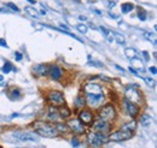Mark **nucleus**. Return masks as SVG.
<instances>
[{"instance_id": "f257e3e1", "label": "nucleus", "mask_w": 157, "mask_h": 148, "mask_svg": "<svg viewBox=\"0 0 157 148\" xmlns=\"http://www.w3.org/2000/svg\"><path fill=\"white\" fill-rule=\"evenodd\" d=\"M34 127H35V132L40 136H42V137H56V136H58V131L56 129V127L52 125V124L39 120L34 124Z\"/></svg>"}, {"instance_id": "f03ea898", "label": "nucleus", "mask_w": 157, "mask_h": 148, "mask_svg": "<svg viewBox=\"0 0 157 148\" xmlns=\"http://www.w3.org/2000/svg\"><path fill=\"white\" fill-rule=\"evenodd\" d=\"M98 114L100 119H104V120H106V122L110 123L116 117V110H115V107L111 104H108V105H104L103 107L99 109Z\"/></svg>"}, {"instance_id": "7ed1b4c3", "label": "nucleus", "mask_w": 157, "mask_h": 148, "mask_svg": "<svg viewBox=\"0 0 157 148\" xmlns=\"http://www.w3.org/2000/svg\"><path fill=\"white\" fill-rule=\"evenodd\" d=\"M124 98L127 101L132 102V104H136V105H140L143 102V96L140 92L138 91L136 87H127L126 91H124Z\"/></svg>"}, {"instance_id": "20e7f679", "label": "nucleus", "mask_w": 157, "mask_h": 148, "mask_svg": "<svg viewBox=\"0 0 157 148\" xmlns=\"http://www.w3.org/2000/svg\"><path fill=\"white\" fill-rule=\"evenodd\" d=\"M106 141H108V137L103 132L96 131L88 136V145L91 146V148H100Z\"/></svg>"}, {"instance_id": "39448f33", "label": "nucleus", "mask_w": 157, "mask_h": 148, "mask_svg": "<svg viewBox=\"0 0 157 148\" xmlns=\"http://www.w3.org/2000/svg\"><path fill=\"white\" fill-rule=\"evenodd\" d=\"M133 136V132L131 131H124V130H117L115 132H111L108 137L109 141H114V142H118V141H126L129 140Z\"/></svg>"}, {"instance_id": "423d86ee", "label": "nucleus", "mask_w": 157, "mask_h": 148, "mask_svg": "<svg viewBox=\"0 0 157 148\" xmlns=\"http://www.w3.org/2000/svg\"><path fill=\"white\" fill-rule=\"evenodd\" d=\"M47 101L51 102L53 106H60L65 102L64 95L58 91H52L47 94Z\"/></svg>"}, {"instance_id": "0eeeda50", "label": "nucleus", "mask_w": 157, "mask_h": 148, "mask_svg": "<svg viewBox=\"0 0 157 148\" xmlns=\"http://www.w3.org/2000/svg\"><path fill=\"white\" fill-rule=\"evenodd\" d=\"M67 125H68L69 129L71 130L74 134H76V135L85 134V127H83V124L78 119H69Z\"/></svg>"}, {"instance_id": "6e6552de", "label": "nucleus", "mask_w": 157, "mask_h": 148, "mask_svg": "<svg viewBox=\"0 0 157 148\" xmlns=\"http://www.w3.org/2000/svg\"><path fill=\"white\" fill-rule=\"evenodd\" d=\"M85 100L91 107H98L104 101V95L103 94H87Z\"/></svg>"}, {"instance_id": "1a4fd4ad", "label": "nucleus", "mask_w": 157, "mask_h": 148, "mask_svg": "<svg viewBox=\"0 0 157 148\" xmlns=\"http://www.w3.org/2000/svg\"><path fill=\"white\" fill-rule=\"evenodd\" d=\"M93 130L94 131H98V132H103V134H105V132H108L109 130H110V123L109 122H106V120H104V119H97L94 123H93Z\"/></svg>"}, {"instance_id": "9d476101", "label": "nucleus", "mask_w": 157, "mask_h": 148, "mask_svg": "<svg viewBox=\"0 0 157 148\" xmlns=\"http://www.w3.org/2000/svg\"><path fill=\"white\" fill-rule=\"evenodd\" d=\"M13 137L21 141H36V136L33 132H24V131H15L12 134Z\"/></svg>"}, {"instance_id": "9b49d317", "label": "nucleus", "mask_w": 157, "mask_h": 148, "mask_svg": "<svg viewBox=\"0 0 157 148\" xmlns=\"http://www.w3.org/2000/svg\"><path fill=\"white\" fill-rule=\"evenodd\" d=\"M94 117H93V113L87 110H82L78 114V120L82 123V124H91L93 122Z\"/></svg>"}, {"instance_id": "f8f14e48", "label": "nucleus", "mask_w": 157, "mask_h": 148, "mask_svg": "<svg viewBox=\"0 0 157 148\" xmlns=\"http://www.w3.org/2000/svg\"><path fill=\"white\" fill-rule=\"evenodd\" d=\"M101 87L97 83H87L83 86V92L86 94H101Z\"/></svg>"}, {"instance_id": "ddd939ff", "label": "nucleus", "mask_w": 157, "mask_h": 148, "mask_svg": "<svg viewBox=\"0 0 157 148\" xmlns=\"http://www.w3.org/2000/svg\"><path fill=\"white\" fill-rule=\"evenodd\" d=\"M48 74L52 77V80L58 81L63 76V69H60L58 65H52L51 68H48Z\"/></svg>"}, {"instance_id": "4468645a", "label": "nucleus", "mask_w": 157, "mask_h": 148, "mask_svg": "<svg viewBox=\"0 0 157 148\" xmlns=\"http://www.w3.org/2000/svg\"><path fill=\"white\" fill-rule=\"evenodd\" d=\"M124 106H126V110L128 112V114H129L132 118H136V117H137L138 113H139V107H138V105L132 104V102L124 100Z\"/></svg>"}, {"instance_id": "2eb2a0df", "label": "nucleus", "mask_w": 157, "mask_h": 148, "mask_svg": "<svg viewBox=\"0 0 157 148\" xmlns=\"http://www.w3.org/2000/svg\"><path fill=\"white\" fill-rule=\"evenodd\" d=\"M33 72L36 76H46L48 74V66L45 64H38L33 68Z\"/></svg>"}, {"instance_id": "dca6fc26", "label": "nucleus", "mask_w": 157, "mask_h": 148, "mask_svg": "<svg viewBox=\"0 0 157 148\" xmlns=\"http://www.w3.org/2000/svg\"><path fill=\"white\" fill-rule=\"evenodd\" d=\"M47 118L52 122H56L59 119V114H58V110L55 107V106H51L48 109V114H47Z\"/></svg>"}, {"instance_id": "f3484780", "label": "nucleus", "mask_w": 157, "mask_h": 148, "mask_svg": "<svg viewBox=\"0 0 157 148\" xmlns=\"http://www.w3.org/2000/svg\"><path fill=\"white\" fill-rule=\"evenodd\" d=\"M137 129V122L136 120H131L126 124H123L121 127V130H124V131H131V132H134V130Z\"/></svg>"}, {"instance_id": "a211bd4d", "label": "nucleus", "mask_w": 157, "mask_h": 148, "mask_svg": "<svg viewBox=\"0 0 157 148\" xmlns=\"http://www.w3.org/2000/svg\"><path fill=\"white\" fill-rule=\"evenodd\" d=\"M132 60V64H131V68L132 69H134L136 71L137 70H144V65H143V63H141V60H139L137 58H133V59H131Z\"/></svg>"}, {"instance_id": "6ab92c4d", "label": "nucleus", "mask_w": 157, "mask_h": 148, "mask_svg": "<svg viewBox=\"0 0 157 148\" xmlns=\"http://www.w3.org/2000/svg\"><path fill=\"white\" fill-rule=\"evenodd\" d=\"M140 124L143 125V127H149L150 124H151V122H152V118H151V116H149V114H143L141 117H140Z\"/></svg>"}, {"instance_id": "aec40b11", "label": "nucleus", "mask_w": 157, "mask_h": 148, "mask_svg": "<svg viewBox=\"0 0 157 148\" xmlns=\"http://www.w3.org/2000/svg\"><path fill=\"white\" fill-rule=\"evenodd\" d=\"M58 114H59V118H63V119H67L70 117L71 114V111L68 109V107H60L58 110Z\"/></svg>"}, {"instance_id": "412c9836", "label": "nucleus", "mask_w": 157, "mask_h": 148, "mask_svg": "<svg viewBox=\"0 0 157 148\" xmlns=\"http://www.w3.org/2000/svg\"><path fill=\"white\" fill-rule=\"evenodd\" d=\"M100 30H101L103 35L105 36V39H106L109 42H113V40H114V37H113V31L108 30V29H106V28H104V27H100Z\"/></svg>"}, {"instance_id": "4be33fe9", "label": "nucleus", "mask_w": 157, "mask_h": 148, "mask_svg": "<svg viewBox=\"0 0 157 148\" xmlns=\"http://www.w3.org/2000/svg\"><path fill=\"white\" fill-rule=\"evenodd\" d=\"M1 71H2L4 74H9V72H11V71H16V69L12 66V64H11L10 61H6V63L4 64V66L1 68Z\"/></svg>"}, {"instance_id": "5701e85b", "label": "nucleus", "mask_w": 157, "mask_h": 148, "mask_svg": "<svg viewBox=\"0 0 157 148\" xmlns=\"http://www.w3.org/2000/svg\"><path fill=\"white\" fill-rule=\"evenodd\" d=\"M133 9H134V5L131 4V2H124V4L121 5V10H122L123 13H128V12H131Z\"/></svg>"}, {"instance_id": "b1692460", "label": "nucleus", "mask_w": 157, "mask_h": 148, "mask_svg": "<svg viewBox=\"0 0 157 148\" xmlns=\"http://www.w3.org/2000/svg\"><path fill=\"white\" fill-rule=\"evenodd\" d=\"M124 56L127 57L128 59H133V58H136V57H137V52H136V50H134V48L128 47V48H126V50H124Z\"/></svg>"}, {"instance_id": "393cba45", "label": "nucleus", "mask_w": 157, "mask_h": 148, "mask_svg": "<svg viewBox=\"0 0 157 148\" xmlns=\"http://www.w3.org/2000/svg\"><path fill=\"white\" fill-rule=\"evenodd\" d=\"M85 104H86V100H85V98H82V96H78L76 100H75V102H74L75 107H78V109H82V107L85 106Z\"/></svg>"}, {"instance_id": "a878e982", "label": "nucleus", "mask_w": 157, "mask_h": 148, "mask_svg": "<svg viewBox=\"0 0 157 148\" xmlns=\"http://www.w3.org/2000/svg\"><path fill=\"white\" fill-rule=\"evenodd\" d=\"M143 36L145 37L146 40H149V41H152L154 45H156V36H155V34L147 33V31H143Z\"/></svg>"}, {"instance_id": "bb28decb", "label": "nucleus", "mask_w": 157, "mask_h": 148, "mask_svg": "<svg viewBox=\"0 0 157 148\" xmlns=\"http://www.w3.org/2000/svg\"><path fill=\"white\" fill-rule=\"evenodd\" d=\"M25 12L29 15V16H32V17H38L39 16V13H38V11L34 9V7H30V6H27L25 9Z\"/></svg>"}, {"instance_id": "cd10ccee", "label": "nucleus", "mask_w": 157, "mask_h": 148, "mask_svg": "<svg viewBox=\"0 0 157 148\" xmlns=\"http://www.w3.org/2000/svg\"><path fill=\"white\" fill-rule=\"evenodd\" d=\"M113 37H114V40H115L117 43H120V45H123V43H124V37L122 36L121 34L113 31Z\"/></svg>"}, {"instance_id": "c85d7f7f", "label": "nucleus", "mask_w": 157, "mask_h": 148, "mask_svg": "<svg viewBox=\"0 0 157 148\" xmlns=\"http://www.w3.org/2000/svg\"><path fill=\"white\" fill-rule=\"evenodd\" d=\"M55 127H56L57 131H62V132H64V134L69 131V128H68V125H67V124H62V123H58V124H56Z\"/></svg>"}, {"instance_id": "c756f323", "label": "nucleus", "mask_w": 157, "mask_h": 148, "mask_svg": "<svg viewBox=\"0 0 157 148\" xmlns=\"http://www.w3.org/2000/svg\"><path fill=\"white\" fill-rule=\"evenodd\" d=\"M76 28H78V30L80 31V33H82V34H86L87 33V30H88V28H87V25L86 24H78L76 25Z\"/></svg>"}, {"instance_id": "7c9ffc66", "label": "nucleus", "mask_w": 157, "mask_h": 148, "mask_svg": "<svg viewBox=\"0 0 157 148\" xmlns=\"http://www.w3.org/2000/svg\"><path fill=\"white\" fill-rule=\"evenodd\" d=\"M144 81H145V83H146L149 87H155V84H156V82H155V80H154V78L145 77V78H144Z\"/></svg>"}, {"instance_id": "2f4dec72", "label": "nucleus", "mask_w": 157, "mask_h": 148, "mask_svg": "<svg viewBox=\"0 0 157 148\" xmlns=\"http://www.w3.org/2000/svg\"><path fill=\"white\" fill-rule=\"evenodd\" d=\"M20 96H21L20 89H12V95H10V98H11L12 100H15V99H18Z\"/></svg>"}, {"instance_id": "473e14b6", "label": "nucleus", "mask_w": 157, "mask_h": 148, "mask_svg": "<svg viewBox=\"0 0 157 148\" xmlns=\"http://www.w3.org/2000/svg\"><path fill=\"white\" fill-rule=\"evenodd\" d=\"M6 6H7V7H10V9H11L12 11H15V12H18V11H20V9H18L15 4H12V2H7V4H6Z\"/></svg>"}, {"instance_id": "72a5a7b5", "label": "nucleus", "mask_w": 157, "mask_h": 148, "mask_svg": "<svg viewBox=\"0 0 157 148\" xmlns=\"http://www.w3.org/2000/svg\"><path fill=\"white\" fill-rule=\"evenodd\" d=\"M71 145H73L74 148H78V146H80V142H78V137H73V139H71Z\"/></svg>"}, {"instance_id": "f704fd0d", "label": "nucleus", "mask_w": 157, "mask_h": 148, "mask_svg": "<svg viewBox=\"0 0 157 148\" xmlns=\"http://www.w3.org/2000/svg\"><path fill=\"white\" fill-rule=\"evenodd\" d=\"M138 18L141 19V20H145V19H146V12L139 11V12H138Z\"/></svg>"}, {"instance_id": "c9c22d12", "label": "nucleus", "mask_w": 157, "mask_h": 148, "mask_svg": "<svg viewBox=\"0 0 157 148\" xmlns=\"http://www.w3.org/2000/svg\"><path fill=\"white\" fill-rule=\"evenodd\" d=\"M88 64H90V65H93V66H99V68H101V66H103V64H101V63H97V61H90Z\"/></svg>"}, {"instance_id": "e433bc0d", "label": "nucleus", "mask_w": 157, "mask_h": 148, "mask_svg": "<svg viewBox=\"0 0 157 148\" xmlns=\"http://www.w3.org/2000/svg\"><path fill=\"white\" fill-rule=\"evenodd\" d=\"M0 46H1V47H6V48L9 47V45L6 43V41H5L4 39H0Z\"/></svg>"}, {"instance_id": "4c0bfd02", "label": "nucleus", "mask_w": 157, "mask_h": 148, "mask_svg": "<svg viewBox=\"0 0 157 148\" xmlns=\"http://www.w3.org/2000/svg\"><path fill=\"white\" fill-rule=\"evenodd\" d=\"M15 58H16V60H22V54H21L20 52H15Z\"/></svg>"}, {"instance_id": "58836bf2", "label": "nucleus", "mask_w": 157, "mask_h": 148, "mask_svg": "<svg viewBox=\"0 0 157 148\" xmlns=\"http://www.w3.org/2000/svg\"><path fill=\"white\" fill-rule=\"evenodd\" d=\"M149 71L151 72V74H154V75H156L157 72V69H156V66H151L150 69H149Z\"/></svg>"}, {"instance_id": "ea45409f", "label": "nucleus", "mask_w": 157, "mask_h": 148, "mask_svg": "<svg viewBox=\"0 0 157 148\" xmlns=\"http://www.w3.org/2000/svg\"><path fill=\"white\" fill-rule=\"evenodd\" d=\"M143 56H144V58H145V60H149V53H147L146 51L143 52Z\"/></svg>"}, {"instance_id": "a19ab883", "label": "nucleus", "mask_w": 157, "mask_h": 148, "mask_svg": "<svg viewBox=\"0 0 157 148\" xmlns=\"http://www.w3.org/2000/svg\"><path fill=\"white\" fill-rule=\"evenodd\" d=\"M59 27H60V28H62V29H64V30H65V31H68V27H67V25H65V24H59Z\"/></svg>"}, {"instance_id": "79ce46f5", "label": "nucleus", "mask_w": 157, "mask_h": 148, "mask_svg": "<svg viewBox=\"0 0 157 148\" xmlns=\"http://www.w3.org/2000/svg\"><path fill=\"white\" fill-rule=\"evenodd\" d=\"M129 71H131V72H133V74L138 75V72H137V71H136V70H134V69H132V68H131V66H129Z\"/></svg>"}, {"instance_id": "37998d69", "label": "nucleus", "mask_w": 157, "mask_h": 148, "mask_svg": "<svg viewBox=\"0 0 157 148\" xmlns=\"http://www.w3.org/2000/svg\"><path fill=\"white\" fill-rule=\"evenodd\" d=\"M114 6H115V2L114 1H110L109 2V7H114Z\"/></svg>"}, {"instance_id": "c03bdc74", "label": "nucleus", "mask_w": 157, "mask_h": 148, "mask_svg": "<svg viewBox=\"0 0 157 148\" xmlns=\"http://www.w3.org/2000/svg\"><path fill=\"white\" fill-rule=\"evenodd\" d=\"M78 18L81 19V20H86V19H87V18H86V16H80Z\"/></svg>"}, {"instance_id": "a18cd8bd", "label": "nucleus", "mask_w": 157, "mask_h": 148, "mask_svg": "<svg viewBox=\"0 0 157 148\" xmlns=\"http://www.w3.org/2000/svg\"><path fill=\"white\" fill-rule=\"evenodd\" d=\"M41 15H46V11L45 10H41Z\"/></svg>"}, {"instance_id": "49530a36", "label": "nucleus", "mask_w": 157, "mask_h": 148, "mask_svg": "<svg viewBox=\"0 0 157 148\" xmlns=\"http://www.w3.org/2000/svg\"><path fill=\"white\" fill-rule=\"evenodd\" d=\"M94 11H96V12H97V13H98V15H101V12H100V11H99V10H94Z\"/></svg>"}, {"instance_id": "de8ad7c7", "label": "nucleus", "mask_w": 157, "mask_h": 148, "mask_svg": "<svg viewBox=\"0 0 157 148\" xmlns=\"http://www.w3.org/2000/svg\"><path fill=\"white\" fill-rule=\"evenodd\" d=\"M28 1H29V2H32V4H36V2L34 1V0H28Z\"/></svg>"}, {"instance_id": "09e8293b", "label": "nucleus", "mask_w": 157, "mask_h": 148, "mask_svg": "<svg viewBox=\"0 0 157 148\" xmlns=\"http://www.w3.org/2000/svg\"><path fill=\"white\" fill-rule=\"evenodd\" d=\"M2 80H4V77H2L1 75H0V81H2Z\"/></svg>"}]
</instances>
